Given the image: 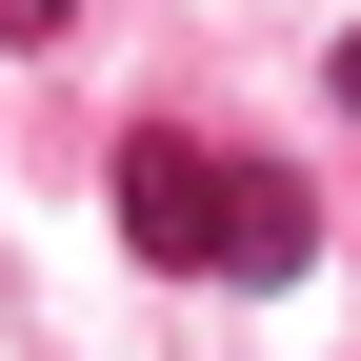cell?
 Returning <instances> with one entry per match:
<instances>
[{
  "label": "cell",
  "mask_w": 361,
  "mask_h": 361,
  "mask_svg": "<svg viewBox=\"0 0 361 361\" xmlns=\"http://www.w3.org/2000/svg\"><path fill=\"white\" fill-rule=\"evenodd\" d=\"M322 261V180L301 161H221V281H301Z\"/></svg>",
  "instance_id": "cell-2"
},
{
  "label": "cell",
  "mask_w": 361,
  "mask_h": 361,
  "mask_svg": "<svg viewBox=\"0 0 361 361\" xmlns=\"http://www.w3.org/2000/svg\"><path fill=\"white\" fill-rule=\"evenodd\" d=\"M101 201H121V241H141L161 281H221V141H180V121H141V141L101 161Z\"/></svg>",
  "instance_id": "cell-1"
},
{
  "label": "cell",
  "mask_w": 361,
  "mask_h": 361,
  "mask_svg": "<svg viewBox=\"0 0 361 361\" xmlns=\"http://www.w3.org/2000/svg\"><path fill=\"white\" fill-rule=\"evenodd\" d=\"M61 20H80V0H0V40H20V61H40V40H61Z\"/></svg>",
  "instance_id": "cell-3"
}]
</instances>
